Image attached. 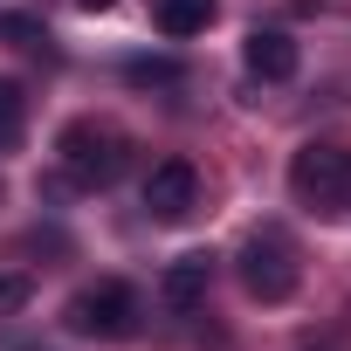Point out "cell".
<instances>
[{
    "label": "cell",
    "instance_id": "obj_10",
    "mask_svg": "<svg viewBox=\"0 0 351 351\" xmlns=\"http://www.w3.org/2000/svg\"><path fill=\"white\" fill-rule=\"evenodd\" d=\"M35 296V282H28V269H0V317H14L21 303Z\"/></svg>",
    "mask_w": 351,
    "mask_h": 351
},
{
    "label": "cell",
    "instance_id": "obj_11",
    "mask_svg": "<svg viewBox=\"0 0 351 351\" xmlns=\"http://www.w3.org/2000/svg\"><path fill=\"white\" fill-rule=\"evenodd\" d=\"M124 76H131V83H180V69H172V62H131Z\"/></svg>",
    "mask_w": 351,
    "mask_h": 351
},
{
    "label": "cell",
    "instance_id": "obj_9",
    "mask_svg": "<svg viewBox=\"0 0 351 351\" xmlns=\"http://www.w3.org/2000/svg\"><path fill=\"white\" fill-rule=\"evenodd\" d=\"M21 124H28V97H21V83L0 76V145H14V138H21Z\"/></svg>",
    "mask_w": 351,
    "mask_h": 351
},
{
    "label": "cell",
    "instance_id": "obj_1",
    "mask_svg": "<svg viewBox=\"0 0 351 351\" xmlns=\"http://www.w3.org/2000/svg\"><path fill=\"white\" fill-rule=\"evenodd\" d=\"M138 317H145V303H138V289L117 282V276L83 282V289L62 303V330H69V337H131Z\"/></svg>",
    "mask_w": 351,
    "mask_h": 351
},
{
    "label": "cell",
    "instance_id": "obj_4",
    "mask_svg": "<svg viewBox=\"0 0 351 351\" xmlns=\"http://www.w3.org/2000/svg\"><path fill=\"white\" fill-rule=\"evenodd\" d=\"M289 193L324 214H351V145H303L289 158Z\"/></svg>",
    "mask_w": 351,
    "mask_h": 351
},
{
    "label": "cell",
    "instance_id": "obj_7",
    "mask_svg": "<svg viewBox=\"0 0 351 351\" xmlns=\"http://www.w3.org/2000/svg\"><path fill=\"white\" fill-rule=\"evenodd\" d=\"M248 76H262V83H289V76H296V42L276 35V28H255V35H248Z\"/></svg>",
    "mask_w": 351,
    "mask_h": 351
},
{
    "label": "cell",
    "instance_id": "obj_6",
    "mask_svg": "<svg viewBox=\"0 0 351 351\" xmlns=\"http://www.w3.org/2000/svg\"><path fill=\"white\" fill-rule=\"evenodd\" d=\"M207 282H214V262L207 255H180V262H165V276H158V303L186 317V310L207 303Z\"/></svg>",
    "mask_w": 351,
    "mask_h": 351
},
{
    "label": "cell",
    "instance_id": "obj_2",
    "mask_svg": "<svg viewBox=\"0 0 351 351\" xmlns=\"http://www.w3.org/2000/svg\"><path fill=\"white\" fill-rule=\"evenodd\" d=\"M56 152H62V172L76 186H110L117 172H124V131L117 124H104V117H76L62 138H56Z\"/></svg>",
    "mask_w": 351,
    "mask_h": 351
},
{
    "label": "cell",
    "instance_id": "obj_12",
    "mask_svg": "<svg viewBox=\"0 0 351 351\" xmlns=\"http://www.w3.org/2000/svg\"><path fill=\"white\" fill-rule=\"evenodd\" d=\"M76 8H90V14H104V8H110V0H76Z\"/></svg>",
    "mask_w": 351,
    "mask_h": 351
},
{
    "label": "cell",
    "instance_id": "obj_3",
    "mask_svg": "<svg viewBox=\"0 0 351 351\" xmlns=\"http://www.w3.org/2000/svg\"><path fill=\"white\" fill-rule=\"evenodd\" d=\"M234 269H241V289H248L255 303H289V296H296V241H289L282 228H255V234L241 241Z\"/></svg>",
    "mask_w": 351,
    "mask_h": 351
},
{
    "label": "cell",
    "instance_id": "obj_8",
    "mask_svg": "<svg viewBox=\"0 0 351 351\" xmlns=\"http://www.w3.org/2000/svg\"><path fill=\"white\" fill-rule=\"evenodd\" d=\"M152 21H158V35L186 42V35H200L214 21V0H152Z\"/></svg>",
    "mask_w": 351,
    "mask_h": 351
},
{
    "label": "cell",
    "instance_id": "obj_5",
    "mask_svg": "<svg viewBox=\"0 0 351 351\" xmlns=\"http://www.w3.org/2000/svg\"><path fill=\"white\" fill-rule=\"evenodd\" d=\"M193 200H200V172L186 165V158H165V165H152V180H145V214L152 221H186L193 214Z\"/></svg>",
    "mask_w": 351,
    "mask_h": 351
}]
</instances>
